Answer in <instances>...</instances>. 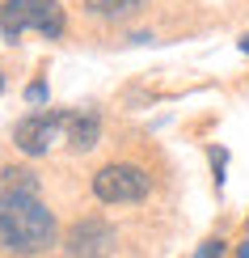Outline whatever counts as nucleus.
Returning <instances> with one entry per match:
<instances>
[{"label": "nucleus", "instance_id": "obj_1", "mask_svg": "<svg viewBox=\"0 0 249 258\" xmlns=\"http://www.w3.org/2000/svg\"><path fill=\"white\" fill-rule=\"evenodd\" d=\"M55 237V216L38 199V190H0V250L5 254H42Z\"/></svg>", "mask_w": 249, "mask_h": 258}, {"label": "nucleus", "instance_id": "obj_2", "mask_svg": "<svg viewBox=\"0 0 249 258\" xmlns=\"http://www.w3.org/2000/svg\"><path fill=\"white\" fill-rule=\"evenodd\" d=\"M68 30V13L59 0H0V34L9 42L38 34V38H59Z\"/></svg>", "mask_w": 249, "mask_h": 258}, {"label": "nucleus", "instance_id": "obj_3", "mask_svg": "<svg viewBox=\"0 0 249 258\" xmlns=\"http://www.w3.org/2000/svg\"><path fill=\"white\" fill-rule=\"evenodd\" d=\"M148 190H152V182L131 161H114V165H102L93 174V195L102 203H139Z\"/></svg>", "mask_w": 249, "mask_h": 258}, {"label": "nucleus", "instance_id": "obj_4", "mask_svg": "<svg viewBox=\"0 0 249 258\" xmlns=\"http://www.w3.org/2000/svg\"><path fill=\"white\" fill-rule=\"evenodd\" d=\"M59 140H68V110H34V114H26V119L17 123V132H13V144L26 157L51 153Z\"/></svg>", "mask_w": 249, "mask_h": 258}, {"label": "nucleus", "instance_id": "obj_5", "mask_svg": "<svg viewBox=\"0 0 249 258\" xmlns=\"http://www.w3.org/2000/svg\"><path fill=\"white\" fill-rule=\"evenodd\" d=\"M68 254L72 258H106L110 254V245H114V229L106 220H97V216H85V220H76L68 229Z\"/></svg>", "mask_w": 249, "mask_h": 258}, {"label": "nucleus", "instance_id": "obj_6", "mask_svg": "<svg viewBox=\"0 0 249 258\" xmlns=\"http://www.w3.org/2000/svg\"><path fill=\"white\" fill-rule=\"evenodd\" d=\"M97 136H102V119H97L93 110H68V144L76 148V153L93 148Z\"/></svg>", "mask_w": 249, "mask_h": 258}, {"label": "nucleus", "instance_id": "obj_7", "mask_svg": "<svg viewBox=\"0 0 249 258\" xmlns=\"http://www.w3.org/2000/svg\"><path fill=\"white\" fill-rule=\"evenodd\" d=\"M139 5H148V0H85V9L97 17H123V13H135Z\"/></svg>", "mask_w": 249, "mask_h": 258}, {"label": "nucleus", "instance_id": "obj_8", "mask_svg": "<svg viewBox=\"0 0 249 258\" xmlns=\"http://www.w3.org/2000/svg\"><path fill=\"white\" fill-rule=\"evenodd\" d=\"M0 190H38L30 169H0Z\"/></svg>", "mask_w": 249, "mask_h": 258}, {"label": "nucleus", "instance_id": "obj_9", "mask_svg": "<svg viewBox=\"0 0 249 258\" xmlns=\"http://www.w3.org/2000/svg\"><path fill=\"white\" fill-rule=\"evenodd\" d=\"M194 258H224V241H220V237H211V241H203L199 250H194Z\"/></svg>", "mask_w": 249, "mask_h": 258}, {"label": "nucleus", "instance_id": "obj_10", "mask_svg": "<svg viewBox=\"0 0 249 258\" xmlns=\"http://www.w3.org/2000/svg\"><path fill=\"white\" fill-rule=\"evenodd\" d=\"M224 161H228V153H224V148H211V169H215V186H224Z\"/></svg>", "mask_w": 249, "mask_h": 258}, {"label": "nucleus", "instance_id": "obj_11", "mask_svg": "<svg viewBox=\"0 0 249 258\" xmlns=\"http://www.w3.org/2000/svg\"><path fill=\"white\" fill-rule=\"evenodd\" d=\"M26 102L42 106V102H47V85H42V81H34V85H30V89H26Z\"/></svg>", "mask_w": 249, "mask_h": 258}, {"label": "nucleus", "instance_id": "obj_12", "mask_svg": "<svg viewBox=\"0 0 249 258\" xmlns=\"http://www.w3.org/2000/svg\"><path fill=\"white\" fill-rule=\"evenodd\" d=\"M236 258H249V241H245V245H241V250H236Z\"/></svg>", "mask_w": 249, "mask_h": 258}, {"label": "nucleus", "instance_id": "obj_13", "mask_svg": "<svg viewBox=\"0 0 249 258\" xmlns=\"http://www.w3.org/2000/svg\"><path fill=\"white\" fill-rule=\"evenodd\" d=\"M241 51H245V55H249V34H245V38H241Z\"/></svg>", "mask_w": 249, "mask_h": 258}, {"label": "nucleus", "instance_id": "obj_14", "mask_svg": "<svg viewBox=\"0 0 249 258\" xmlns=\"http://www.w3.org/2000/svg\"><path fill=\"white\" fill-rule=\"evenodd\" d=\"M0 89H5V72H0Z\"/></svg>", "mask_w": 249, "mask_h": 258}]
</instances>
